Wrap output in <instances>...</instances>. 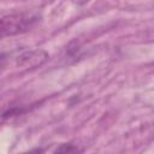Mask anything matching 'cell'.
I'll list each match as a JSON object with an SVG mask.
<instances>
[{
    "instance_id": "obj_2",
    "label": "cell",
    "mask_w": 154,
    "mask_h": 154,
    "mask_svg": "<svg viewBox=\"0 0 154 154\" xmlns=\"http://www.w3.org/2000/svg\"><path fill=\"white\" fill-rule=\"evenodd\" d=\"M47 58H48V54L45 51H41V49L28 51L18 57V65L26 69H34L42 65L47 60Z\"/></svg>"
},
{
    "instance_id": "obj_5",
    "label": "cell",
    "mask_w": 154,
    "mask_h": 154,
    "mask_svg": "<svg viewBox=\"0 0 154 154\" xmlns=\"http://www.w3.org/2000/svg\"><path fill=\"white\" fill-rule=\"evenodd\" d=\"M71 1L75 2V4H77V5H84V4H87L90 0H71Z\"/></svg>"
},
{
    "instance_id": "obj_4",
    "label": "cell",
    "mask_w": 154,
    "mask_h": 154,
    "mask_svg": "<svg viewBox=\"0 0 154 154\" xmlns=\"http://www.w3.org/2000/svg\"><path fill=\"white\" fill-rule=\"evenodd\" d=\"M65 146V144H64ZM72 144H67V146H65V148H57V152H79V149L77 148V147H75V148H72L71 147Z\"/></svg>"
},
{
    "instance_id": "obj_3",
    "label": "cell",
    "mask_w": 154,
    "mask_h": 154,
    "mask_svg": "<svg viewBox=\"0 0 154 154\" xmlns=\"http://www.w3.org/2000/svg\"><path fill=\"white\" fill-rule=\"evenodd\" d=\"M26 107L24 106H6L4 108L0 109V124L6 123L8 120H11L12 118H16L20 114H23L25 112Z\"/></svg>"
},
{
    "instance_id": "obj_1",
    "label": "cell",
    "mask_w": 154,
    "mask_h": 154,
    "mask_svg": "<svg viewBox=\"0 0 154 154\" xmlns=\"http://www.w3.org/2000/svg\"><path fill=\"white\" fill-rule=\"evenodd\" d=\"M41 19L37 12H17L0 18V40L31 30Z\"/></svg>"
}]
</instances>
